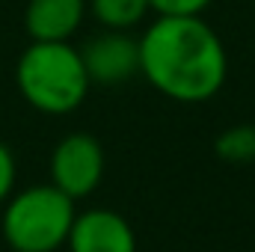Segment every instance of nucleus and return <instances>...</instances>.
Here are the masks:
<instances>
[{
	"mask_svg": "<svg viewBox=\"0 0 255 252\" xmlns=\"http://www.w3.org/2000/svg\"><path fill=\"white\" fill-rule=\"evenodd\" d=\"M77 217L74 199L54 184L12 190L3 202L0 235L12 252H57L65 247Z\"/></svg>",
	"mask_w": 255,
	"mask_h": 252,
	"instance_id": "7ed1b4c3",
	"label": "nucleus"
},
{
	"mask_svg": "<svg viewBox=\"0 0 255 252\" xmlns=\"http://www.w3.org/2000/svg\"><path fill=\"white\" fill-rule=\"evenodd\" d=\"M65 247L68 252H136V235L119 211L89 208L74 217Z\"/></svg>",
	"mask_w": 255,
	"mask_h": 252,
	"instance_id": "423d86ee",
	"label": "nucleus"
},
{
	"mask_svg": "<svg viewBox=\"0 0 255 252\" xmlns=\"http://www.w3.org/2000/svg\"><path fill=\"white\" fill-rule=\"evenodd\" d=\"M104 178V148L92 133L74 130L51 151V184L65 196L86 199Z\"/></svg>",
	"mask_w": 255,
	"mask_h": 252,
	"instance_id": "20e7f679",
	"label": "nucleus"
},
{
	"mask_svg": "<svg viewBox=\"0 0 255 252\" xmlns=\"http://www.w3.org/2000/svg\"><path fill=\"white\" fill-rule=\"evenodd\" d=\"M139 74L178 104L211 101L229 74L226 45L202 15H157L139 36Z\"/></svg>",
	"mask_w": 255,
	"mask_h": 252,
	"instance_id": "f257e3e1",
	"label": "nucleus"
},
{
	"mask_svg": "<svg viewBox=\"0 0 255 252\" xmlns=\"http://www.w3.org/2000/svg\"><path fill=\"white\" fill-rule=\"evenodd\" d=\"M214 0H148L157 15H202Z\"/></svg>",
	"mask_w": 255,
	"mask_h": 252,
	"instance_id": "9d476101",
	"label": "nucleus"
},
{
	"mask_svg": "<svg viewBox=\"0 0 255 252\" xmlns=\"http://www.w3.org/2000/svg\"><path fill=\"white\" fill-rule=\"evenodd\" d=\"M15 175H18L15 154H12V148L0 139V208H3V202L12 196V190H15Z\"/></svg>",
	"mask_w": 255,
	"mask_h": 252,
	"instance_id": "9b49d317",
	"label": "nucleus"
},
{
	"mask_svg": "<svg viewBox=\"0 0 255 252\" xmlns=\"http://www.w3.org/2000/svg\"><path fill=\"white\" fill-rule=\"evenodd\" d=\"M15 86L33 110L65 116L86 101L92 80L71 42H30L15 65Z\"/></svg>",
	"mask_w": 255,
	"mask_h": 252,
	"instance_id": "f03ea898",
	"label": "nucleus"
},
{
	"mask_svg": "<svg viewBox=\"0 0 255 252\" xmlns=\"http://www.w3.org/2000/svg\"><path fill=\"white\" fill-rule=\"evenodd\" d=\"M86 18V0H27L24 30L30 42H68Z\"/></svg>",
	"mask_w": 255,
	"mask_h": 252,
	"instance_id": "0eeeda50",
	"label": "nucleus"
},
{
	"mask_svg": "<svg viewBox=\"0 0 255 252\" xmlns=\"http://www.w3.org/2000/svg\"><path fill=\"white\" fill-rule=\"evenodd\" d=\"M214 148L226 163H250V160H255V125L226 127L217 136Z\"/></svg>",
	"mask_w": 255,
	"mask_h": 252,
	"instance_id": "1a4fd4ad",
	"label": "nucleus"
},
{
	"mask_svg": "<svg viewBox=\"0 0 255 252\" xmlns=\"http://www.w3.org/2000/svg\"><path fill=\"white\" fill-rule=\"evenodd\" d=\"M86 9L104 30H130L148 12V0H86Z\"/></svg>",
	"mask_w": 255,
	"mask_h": 252,
	"instance_id": "6e6552de",
	"label": "nucleus"
},
{
	"mask_svg": "<svg viewBox=\"0 0 255 252\" xmlns=\"http://www.w3.org/2000/svg\"><path fill=\"white\" fill-rule=\"evenodd\" d=\"M80 57L92 83H128L139 74V39H133L128 30H104L80 48Z\"/></svg>",
	"mask_w": 255,
	"mask_h": 252,
	"instance_id": "39448f33",
	"label": "nucleus"
}]
</instances>
